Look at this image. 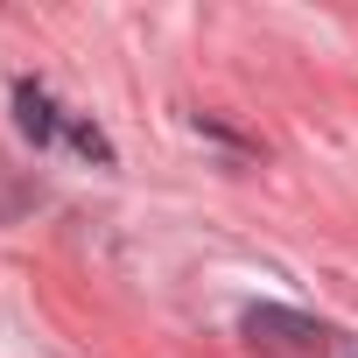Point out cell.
<instances>
[{"label": "cell", "instance_id": "cell-1", "mask_svg": "<svg viewBox=\"0 0 358 358\" xmlns=\"http://www.w3.org/2000/svg\"><path fill=\"white\" fill-rule=\"evenodd\" d=\"M15 106H22V134H29V141H57V134H64V113L50 106L43 85H15Z\"/></svg>", "mask_w": 358, "mask_h": 358}, {"label": "cell", "instance_id": "cell-2", "mask_svg": "<svg viewBox=\"0 0 358 358\" xmlns=\"http://www.w3.org/2000/svg\"><path fill=\"white\" fill-rule=\"evenodd\" d=\"M246 330H253V337H260V330H267V337H316V323L281 316V309H253V316H246Z\"/></svg>", "mask_w": 358, "mask_h": 358}]
</instances>
